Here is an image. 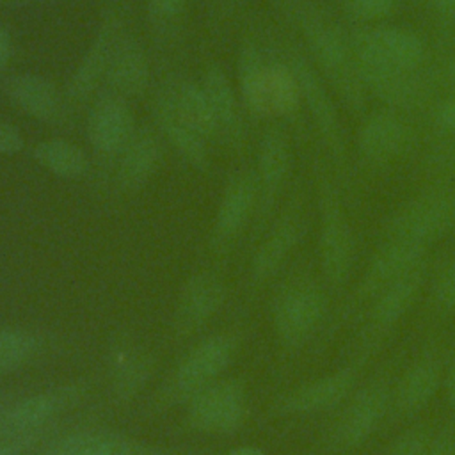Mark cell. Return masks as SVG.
I'll return each instance as SVG.
<instances>
[{
  "label": "cell",
  "instance_id": "obj_31",
  "mask_svg": "<svg viewBox=\"0 0 455 455\" xmlns=\"http://www.w3.org/2000/svg\"><path fill=\"white\" fill-rule=\"evenodd\" d=\"M300 105L299 82L288 60L284 57H268L265 80L267 117H291Z\"/></svg>",
  "mask_w": 455,
  "mask_h": 455
},
{
  "label": "cell",
  "instance_id": "obj_5",
  "mask_svg": "<svg viewBox=\"0 0 455 455\" xmlns=\"http://www.w3.org/2000/svg\"><path fill=\"white\" fill-rule=\"evenodd\" d=\"M387 238L428 245L455 228V192L434 187L403 203L387 222Z\"/></svg>",
  "mask_w": 455,
  "mask_h": 455
},
{
  "label": "cell",
  "instance_id": "obj_12",
  "mask_svg": "<svg viewBox=\"0 0 455 455\" xmlns=\"http://www.w3.org/2000/svg\"><path fill=\"white\" fill-rule=\"evenodd\" d=\"M135 130V117L126 98L112 91L98 92L92 98L85 133L96 155L101 158H116Z\"/></svg>",
  "mask_w": 455,
  "mask_h": 455
},
{
  "label": "cell",
  "instance_id": "obj_10",
  "mask_svg": "<svg viewBox=\"0 0 455 455\" xmlns=\"http://www.w3.org/2000/svg\"><path fill=\"white\" fill-rule=\"evenodd\" d=\"M121 32V18L117 12H108L98 25L66 84L64 94L68 103L82 105L98 94L100 85L105 84L112 52Z\"/></svg>",
  "mask_w": 455,
  "mask_h": 455
},
{
  "label": "cell",
  "instance_id": "obj_22",
  "mask_svg": "<svg viewBox=\"0 0 455 455\" xmlns=\"http://www.w3.org/2000/svg\"><path fill=\"white\" fill-rule=\"evenodd\" d=\"M302 235V217L299 208H286L261 238L251 259V283L265 284L284 265Z\"/></svg>",
  "mask_w": 455,
  "mask_h": 455
},
{
  "label": "cell",
  "instance_id": "obj_7",
  "mask_svg": "<svg viewBox=\"0 0 455 455\" xmlns=\"http://www.w3.org/2000/svg\"><path fill=\"white\" fill-rule=\"evenodd\" d=\"M354 233L345 208L332 185L323 180L320 187L318 259L325 281L338 288L345 284L354 263Z\"/></svg>",
  "mask_w": 455,
  "mask_h": 455
},
{
  "label": "cell",
  "instance_id": "obj_29",
  "mask_svg": "<svg viewBox=\"0 0 455 455\" xmlns=\"http://www.w3.org/2000/svg\"><path fill=\"white\" fill-rule=\"evenodd\" d=\"M160 87L169 96L176 112L206 140L217 139L215 119L201 82L187 76L169 75Z\"/></svg>",
  "mask_w": 455,
  "mask_h": 455
},
{
  "label": "cell",
  "instance_id": "obj_42",
  "mask_svg": "<svg viewBox=\"0 0 455 455\" xmlns=\"http://www.w3.org/2000/svg\"><path fill=\"white\" fill-rule=\"evenodd\" d=\"M14 55V43L9 28L0 21V73L5 71Z\"/></svg>",
  "mask_w": 455,
  "mask_h": 455
},
{
  "label": "cell",
  "instance_id": "obj_35",
  "mask_svg": "<svg viewBox=\"0 0 455 455\" xmlns=\"http://www.w3.org/2000/svg\"><path fill=\"white\" fill-rule=\"evenodd\" d=\"M432 434L427 427L416 425L395 439L386 455H423Z\"/></svg>",
  "mask_w": 455,
  "mask_h": 455
},
{
  "label": "cell",
  "instance_id": "obj_3",
  "mask_svg": "<svg viewBox=\"0 0 455 455\" xmlns=\"http://www.w3.org/2000/svg\"><path fill=\"white\" fill-rule=\"evenodd\" d=\"M325 309V293L313 279L299 275L286 281L272 302V325L281 345L300 348L322 323Z\"/></svg>",
  "mask_w": 455,
  "mask_h": 455
},
{
  "label": "cell",
  "instance_id": "obj_41",
  "mask_svg": "<svg viewBox=\"0 0 455 455\" xmlns=\"http://www.w3.org/2000/svg\"><path fill=\"white\" fill-rule=\"evenodd\" d=\"M423 455H455V430L444 428L437 435H432Z\"/></svg>",
  "mask_w": 455,
  "mask_h": 455
},
{
  "label": "cell",
  "instance_id": "obj_20",
  "mask_svg": "<svg viewBox=\"0 0 455 455\" xmlns=\"http://www.w3.org/2000/svg\"><path fill=\"white\" fill-rule=\"evenodd\" d=\"M4 92L20 112L41 123L59 121L68 103L64 91L53 80L32 71L14 73L5 78Z\"/></svg>",
  "mask_w": 455,
  "mask_h": 455
},
{
  "label": "cell",
  "instance_id": "obj_11",
  "mask_svg": "<svg viewBox=\"0 0 455 455\" xmlns=\"http://www.w3.org/2000/svg\"><path fill=\"white\" fill-rule=\"evenodd\" d=\"M391 393L393 391L384 379L361 387L334 423L331 434L332 446L336 450L361 446L384 419L391 405Z\"/></svg>",
  "mask_w": 455,
  "mask_h": 455
},
{
  "label": "cell",
  "instance_id": "obj_34",
  "mask_svg": "<svg viewBox=\"0 0 455 455\" xmlns=\"http://www.w3.org/2000/svg\"><path fill=\"white\" fill-rule=\"evenodd\" d=\"M432 299L441 311H455V254L439 268L432 284Z\"/></svg>",
  "mask_w": 455,
  "mask_h": 455
},
{
  "label": "cell",
  "instance_id": "obj_23",
  "mask_svg": "<svg viewBox=\"0 0 455 455\" xmlns=\"http://www.w3.org/2000/svg\"><path fill=\"white\" fill-rule=\"evenodd\" d=\"M151 82V64L144 46L128 32H121L107 69L105 85L123 98L142 96Z\"/></svg>",
  "mask_w": 455,
  "mask_h": 455
},
{
  "label": "cell",
  "instance_id": "obj_32",
  "mask_svg": "<svg viewBox=\"0 0 455 455\" xmlns=\"http://www.w3.org/2000/svg\"><path fill=\"white\" fill-rule=\"evenodd\" d=\"M32 158L44 171L62 180H78L89 169L85 151L64 137L39 140L32 149Z\"/></svg>",
  "mask_w": 455,
  "mask_h": 455
},
{
  "label": "cell",
  "instance_id": "obj_13",
  "mask_svg": "<svg viewBox=\"0 0 455 455\" xmlns=\"http://www.w3.org/2000/svg\"><path fill=\"white\" fill-rule=\"evenodd\" d=\"M258 210V183L254 171L233 174L219 199L212 226V247L217 254L229 251Z\"/></svg>",
  "mask_w": 455,
  "mask_h": 455
},
{
  "label": "cell",
  "instance_id": "obj_43",
  "mask_svg": "<svg viewBox=\"0 0 455 455\" xmlns=\"http://www.w3.org/2000/svg\"><path fill=\"white\" fill-rule=\"evenodd\" d=\"M444 389H446V400H448V405L455 416V348L451 350L450 354V359L446 363V368H444Z\"/></svg>",
  "mask_w": 455,
  "mask_h": 455
},
{
  "label": "cell",
  "instance_id": "obj_4",
  "mask_svg": "<svg viewBox=\"0 0 455 455\" xmlns=\"http://www.w3.org/2000/svg\"><path fill=\"white\" fill-rule=\"evenodd\" d=\"M89 393L85 380L59 384L4 405L0 409V437L46 434L60 414L78 405Z\"/></svg>",
  "mask_w": 455,
  "mask_h": 455
},
{
  "label": "cell",
  "instance_id": "obj_46",
  "mask_svg": "<svg viewBox=\"0 0 455 455\" xmlns=\"http://www.w3.org/2000/svg\"><path fill=\"white\" fill-rule=\"evenodd\" d=\"M30 0H0V7H20L28 4Z\"/></svg>",
  "mask_w": 455,
  "mask_h": 455
},
{
  "label": "cell",
  "instance_id": "obj_44",
  "mask_svg": "<svg viewBox=\"0 0 455 455\" xmlns=\"http://www.w3.org/2000/svg\"><path fill=\"white\" fill-rule=\"evenodd\" d=\"M432 11L443 20H455V0H428Z\"/></svg>",
  "mask_w": 455,
  "mask_h": 455
},
{
  "label": "cell",
  "instance_id": "obj_8",
  "mask_svg": "<svg viewBox=\"0 0 455 455\" xmlns=\"http://www.w3.org/2000/svg\"><path fill=\"white\" fill-rule=\"evenodd\" d=\"M348 41L361 64L419 69L425 60L423 39L403 27H364L355 30Z\"/></svg>",
  "mask_w": 455,
  "mask_h": 455
},
{
  "label": "cell",
  "instance_id": "obj_37",
  "mask_svg": "<svg viewBox=\"0 0 455 455\" xmlns=\"http://www.w3.org/2000/svg\"><path fill=\"white\" fill-rule=\"evenodd\" d=\"M395 0H347L352 16L363 21H377L393 11Z\"/></svg>",
  "mask_w": 455,
  "mask_h": 455
},
{
  "label": "cell",
  "instance_id": "obj_30",
  "mask_svg": "<svg viewBox=\"0 0 455 455\" xmlns=\"http://www.w3.org/2000/svg\"><path fill=\"white\" fill-rule=\"evenodd\" d=\"M267 60L268 57L254 41H245L238 52V96L242 107L254 117H267Z\"/></svg>",
  "mask_w": 455,
  "mask_h": 455
},
{
  "label": "cell",
  "instance_id": "obj_40",
  "mask_svg": "<svg viewBox=\"0 0 455 455\" xmlns=\"http://www.w3.org/2000/svg\"><path fill=\"white\" fill-rule=\"evenodd\" d=\"M46 434H30V435H12L0 437V455H25L37 441Z\"/></svg>",
  "mask_w": 455,
  "mask_h": 455
},
{
  "label": "cell",
  "instance_id": "obj_9",
  "mask_svg": "<svg viewBox=\"0 0 455 455\" xmlns=\"http://www.w3.org/2000/svg\"><path fill=\"white\" fill-rule=\"evenodd\" d=\"M288 64L291 66L300 91V100L309 110V116L325 142L331 156L336 162H343L347 156L345 151V135L339 121L338 108L329 94L325 80L320 73L311 66V62L299 52L291 50L284 55Z\"/></svg>",
  "mask_w": 455,
  "mask_h": 455
},
{
  "label": "cell",
  "instance_id": "obj_6",
  "mask_svg": "<svg viewBox=\"0 0 455 455\" xmlns=\"http://www.w3.org/2000/svg\"><path fill=\"white\" fill-rule=\"evenodd\" d=\"M249 414L243 380L219 379L187 402V425L201 434L226 435L242 428Z\"/></svg>",
  "mask_w": 455,
  "mask_h": 455
},
{
  "label": "cell",
  "instance_id": "obj_36",
  "mask_svg": "<svg viewBox=\"0 0 455 455\" xmlns=\"http://www.w3.org/2000/svg\"><path fill=\"white\" fill-rule=\"evenodd\" d=\"M188 0H148V16L158 27L174 23L185 11Z\"/></svg>",
  "mask_w": 455,
  "mask_h": 455
},
{
  "label": "cell",
  "instance_id": "obj_15",
  "mask_svg": "<svg viewBox=\"0 0 455 455\" xmlns=\"http://www.w3.org/2000/svg\"><path fill=\"white\" fill-rule=\"evenodd\" d=\"M107 368L110 393L116 402H130L149 382L155 370V357L135 338L119 334L108 347Z\"/></svg>",
  "mask_w": 455,
  "mask_h": 455
},
{
  "label": "cell",
  "instance_id": "obj_21",
  "mask_svg": "<svg viewBox=\"0 0 455 455\" xmlns=\"http://www.w3.org/2000/svg\"><path fill=\"white\" fill-rule=\"evenodd\" d=\"M425 259V245L400 238H387L370 259L357 288V299L373 300L387 284Z\"/></svg>",
  "mask_w": 455,
  "mask_h": 455
},
{
  "label": "cell",
  "instance_id": "obj_27",
  "mask_svg": "<svg viewBox=\"0 0 455 455\" xmlns=\"http://www.w3.org/2000/svg\"><path fill=\"white\" fill-rule=\"evenodd\" d=\"M427 275V259L412 267L396 281L387 284L375 299L370 309V327L373 334L391 329L418 299Z\"/></svg>",
  "mask_w": 455,
  "mask_h": 455
},
{
  "label": "cell",
  "instance_id": "obj_39",
  "mask_svg": "<svg viewBox=\"0 0 455 455\" xmlns=\"http://www.w3.org/2000/svg\"><path fill=\"white\" fill-rule=\"evenodd\" d=\"M434 124L435 128L448 135H455V94L444 98L434 110Z\"/></svg>",
  "mask_w": 455,
  "mask_h": 455
},
{
  "label": "cell",
  "instance_id": "obj_38",
  "mask_svg": "<svg viewBox=\"0 0 455 455\" xmlns=\"http://www.w3.org/2000/svg\"><path fill=\"white\" fill-rule=\"evenodd\" d=\"M25 146L21 132L9 121L0 119V156H12Z\"/></svg>",
  "mask_w": 455,
  "mask_h": 455
},
{
  "label": "cell",
  "instance_id": "obj_49",
  "mask_svg": "<svg viewBox=\"0 0 455 455\" xmlns=\"http://www.w3.org/2000/svg\"><path fill=\"white\" fill-rule=\"evenodd\" d=\"M2 407H4V405H2V403H0V409H2Z\"/></svg>",
  "mask_w": 455,
  "mask_h": 455
},
{
  "label": "cell",
  "instance_id": "obj_26",
  "mask_svg": "<svg viewBox=\"0 0 455 455\" xmlns=\"http://www.w3.org/2000/svg\"><path fill=\"white\" fill-rule=\"evenodd\" d=\"M201 85L206 92L215 119L217 139L231 144L240 142L243 133V121L240 112L242 101L224 68L215 62L208 64L204 68Z\"/></svg>",
  "mask_w": 455,
  "mask_h": 455
},
{
  "label": "cell",
  "instance_id": "obj_18",
  "mask_svg": "<svg viewBox=\"0 0 455 455\" xmlns=\"http://www.w3.org/2000/svg\"><path fill=\"white\" fill-rule=\"evenodd\" d=\"M355 380L357 370L354 366L339 368L279 396L275 411L279 414H311L332 409L352 393Z\"/></svg>",
  "mask_w": 455,
  "mask_h": 455
},
{
  "label": "cell",
  "instance_id": "obj_28",
  "mask_svg": "<svg viewBox=\"0 0 455 455\" xmlns=\"http://www.w3.org/2000/svg\"><path fill=\"white\" fill-rule=\"evenodd\" d=\"M443 382V366L434 354H425L416 359L400 377L391 403L402 414H412L423 409L439 391Z\"/></svg>",
  "mask_w": 455,
  "mask_h": 455
},
{
  "label": "cell",
  "instance_id": "obj_19",
  "mask_svg": "<svg viewBox=\"0 0 455 455\" xmlns=\"http://www.w3.org/2000/svg\"><path fill=\"white\" fill-rule=\"evenodd\" d=\"M412 126L395 112H377L364 119L357 133L359 153L371 164H387L409 153Z\"/></svg>",
  "mask_w": 455,
  "mask_h": 455
},
{
  "label": "cell",
  "instance_id": "obj_45",
  "mask_svg": "<svg viewBox=\"0 0 455 455\" xmlns=\"http://www.w3.org/2000/svg\"><path fill=\"white\" fill-rule=\"evenodd\" d=\"M226 455H267L261 448L258 446H251V444H243V446H236L231 448Z\"/></svg>",
  "mask_w": 455,
  "mask_h": 455
},
{
  "label": "cell",
  "instance_id": "obj_14",
  "mask_svg": "<svg viewBox=\"0 0 455 455\" xmlns=\"http://www.w3.org/2000/svg\"><path fill=\"white\" fill-rule=\"evenodd\" d=\"M226 300V286L213 272L192 274L180 290L172 332L176 339H187L199 332L222 307Z\"/></svg>",
  "mask_w": 455,
  "mask_h": 455
},
{
  "label": "cell",
  "instance_id": "obj_25",
  "mask_svg": "<svg viewBox=\"0 0 455 455\" xmlns=\"http://www.w3.org/2000/svg\"><path fill=\"white\" fill-rule=\"evenodd\" d=\"M155 123L165 142L192 167H208V140L199 135L174 108L165 91L158 85L153 100Z\"/></svg>",
  "mask_w": 455,
  "mask_h": 455
},
{
  "label": "cell",
  "instance_id": "obj_33",
  "mask_svg": "<svg viewBox=\"0 0 455 455\" xmlns=\"http://www.w3.org/2000/svg\"><path fill=\"white\" fill-rule=\"evenodd\" d=\"M43 347L44 339L32 329L16 325L0 327V373L27 366L41 354Z\"/></svg>",
  "mask_w": 455,
  "mask_h": 455
},
{
  "label": "cell",
  "instance_id": "obj_24",
  "mask_svg": "<svg viewBox=\"0 0 455 455\" xmlns=\"http://www.w3.org/2000/svg\"><path fill=\"white\" fill-rule=\"evenodd\" d=\"M160 160V137L148 126L137 128L116 156V185L123 192H137L153 178Z\"/></svg>",
  "mask_w": 455,
  "mask_h": 455
},
{
  "label": "cell",
  "instance_id": "obj_16",
  "mask_svg": "<svg viewBox=\"0 0 455 455\" xmlns=\"http://www.w3.org/2000/svg\"><path fill=\"white\" fill-rule=\"evenodd\" d=\"M357 71L366 92L393 108H414L430 94V82L419 69L357 62Z\"/></svg>",
  "mask_w": 455,
  "mask_h": 455
},
{
  "label": "cell",
  "instance_id": "obj_2",
  "mask_svg": "<svg viewBox=\"0 0 455 455\" xmlns=\"http://www.w3.org/2000/svg\"><path fill=\"white\" fill-rule=\"evenodd\" d=\"M238 338L233 332H217L197 341L169 373L155 396V407L162 411L187 403L203 387L220 379L233 363Z\"/></svg>",
  "mask_w": 455,
  "mask_h": 455
},
{
  "label": "cell",
  "instance_id": "obj_17",
  "mask_svg": "<svg viewBox=\"0 0 455 455\" xmlns=\"http://www.w3.org/2000/svg\"><path fill=\"white\" fill-rule=\"evenodd\" d=\"M291 148L286 133L274 126L268 128L258 146L256 156V183H258V220L265 222L274 208L283 183L290 172Z\"/></svg>",
  "mask_w": 455,
  "mask_h": 455
},
{
  "label": "cell",
  "instance_id": "obj_47",
  "mask_svg": "<svg viewBox=\"0 0 455 455\" xmlns=\"http://www.w3.org/2000/svg\"><path fill=\"white\" fill-rule=\"evenodd\" d=\"M446 76H448V80L455 82V60L448 66V69H446Z\"/></svg>",
  "mask_w": 455,
  "mask_h": 455
},
{
  "label": "cell",
  "instance_id": "obj_1",
  "mask_svg": "<svg viewBox=\"0 0 455 455\" xmlns=\"http://www.w3.org/2000/svg\"><path fill=\"white\" fill-rule=\"evenodd\" d=\"M281 16L300 34L316 68L341 98L347 108L359 112L366 103V89L357 71L350 41L313 0H270Z\"/></svg>",
  "mask_w": 455,
  "mask_h": 455
},
{
  "label": "cell",
  "instance_id": "obj_48",
  "mask_svg": "<svg viewBox=\"0 0 455 455\" xmlns=\"http://www.w3.org/2000/svg\"><path fill=\"white\" fill-rule=\"evenodd\" d=\"M453 137H455V135H453ZM453 151H455V146H453Z\"/></svg>",
  "mask_w": 455,
  "mask_h": 455
}]
</instances>
